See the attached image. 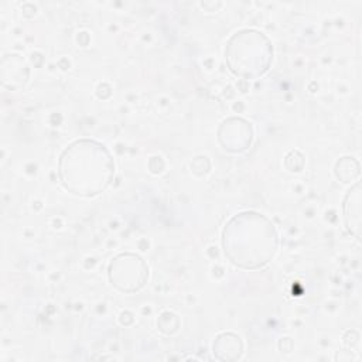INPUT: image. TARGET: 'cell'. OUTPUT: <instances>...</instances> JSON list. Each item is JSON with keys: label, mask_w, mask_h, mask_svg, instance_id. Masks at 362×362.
<instances>
[{"label": "cell", "mask_w": 362, "mask_h": 362, "mask_svg": "<svg viewBox=\"0 0 362 362\" xmlns=\"http://www.w3.org/2000/svg\"><path fill=\"white\" fill-rule=\"evenodd\" d=\"M115 164L107 148L89 139L71 143L61 154L58 174L61 184L71 194L95 197L112 181Z\"/></svg>", "instance_id": "1"}, {"label": "cell", "mask_w": 362, "mask_h": 362, "mask_svg": "<svg viewBox=\"0 0 362 362\" xmlns=\"http://www.w3.org/2000/svg\"><path fill=\"white\" fill-rule=\"evenodd\" d=\"M110 264H115L123 270H126V274H120L117 277L110 279L112 284H115L122 291H137L141 288L146 283V279L148 276V269L146 267L144 262L136 256V255H119L112 260Z\"/></svg>", "instance_id": "4"}, {"label": "cell", "mask_w": 362, "mask_h": 362, "mask_svg": "<svg viewBox=\"0 0 362 362\" xmlns=\"http://www.w3.org/2000/svg\"><path fill=\"white\" fill-rule=\"evenodd\" d=\"M222 246L225 256L235 266L243 269L263 267L277 250V232L262 214L242 212L225 226Z\"/></svg>", "instance_id": "2"}, {"label": "cell", "mask_w": 362, "mask_h": 362, "mask_svg": "<svg viewBox=\"0 0 362 362\" xmlns=\"http://www.w3.org/2000/svg\"><path fill=\"white\" fill-rule=\"evenodd\" d=\"M229 69L243 78L262 76L270 65L273 47L269 38L256 30L235 33L225 48Z\"/></svg>", "instance_id": "3"}, {"label": "cell", "mask_w": 362, "mask_h": 362, "mask_svg": "<svg viewBox=\"0 0 362 362\" xmlns=\"http://www.w3.org/2000/svg\"><path fill=\"white\" fill-rule=\"evenodd\" d=\"M361 188L356 184L346 195L344 201V218L345 225L352 235L359 238L361 229Z\"/></svg>", "instance_id": "5"}]
</instances>
